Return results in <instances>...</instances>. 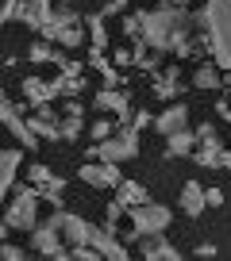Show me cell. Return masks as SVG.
Listing matches in <instances>:
<instances>
[{
	"instance_id": "obj_1",
	"label": "cell",
	"mask_w": 231,
	"mask_h": 261,
	"mask_svg": "<svg viewBox=\"0 0 231 261\" xmlns=\"http://www.w3.org/2000/svg\"><path fill=\"white\" fill-rule=\"evenodd\" d=\"M189 12L185 8H173V4H158L150 12H139V23H143V42L147 50L154 54H177V58H189Z\"/></svg>"
},
{
	"instance_id": "obj_2",
	"label": "cell",
	"mask_w": 231,
	"mask_h": 261,
	"mask_svg": "<svg viewBox=\"0 0 231 261\" xmlns=\"http://www.w3.org/2000/svg\"><path fill=\"white\" fill-rule=\"evenodd\" d=\"M197 27L208 42L216 69H227L231 81V0H204V8L197 12Z\"/></svg>"
},
{
	"instance_id": "obj_3",
	"label": "cell",
	"mask_w": 231,
	"mask_h": 261,
	"mask_svg": "<svg viewBox=\"0 0 231 261\" xmlns=\"http://www.w3.org/2000/svg\"><path fill=\"white\" fill-rule=\"evenodd\" d=\"M127 219H131V230H127L120 242H139V238H147V234H166V227L173 223V212L166 204H154V200H147V204H139V207H127Z\"/></svg>"
},
{
	"instance_id": "obj_4",
	"label": "cell",
	"mask_w": 231,
	"mask_h": 261,
	"mask_svg": "<svg viewBox=\"0 0 231 261\" xmlns=\"http://www.w3.org/2000/svg\"><path fill=\"white\" fill-rule=\"evenodd\" d=\"M131 158H139V130L115 127L112 139L93 142L89 154H85V162H112V165H120V162H131Z\"/></svg>"
},
{
	"instance_id": "obj_5",
	"label": "cell",
	"mask_w": 231,
	"mask_h": 261,
	"mask_svg": "<svg viewBox=\"0 0 231 261\" xmlns=\"http://www.w3.org/2000/svg\"><path fill=\"white\" fill-rule=\"evenodd\" d=\"M12 204H8V212H4V223H8V230H27L31 234L35 230V223H39V192H35L31 185H24V188H12Z\"/></svg>"
},
{
	"instance_id": "obj_6",
	"label": "cell",
	"mask_w": 231,
	"mask_h": 261,
	"mask_svg": "<svg viewBox=\"0 0 231 261\" xmlns=\"http://www.w3.org/2000/svg\"><path fill=\"white\" fill-rule=\"evenodd\" d=\"M131 89H100L93 92V112H115L120 115V127H127L135 115V104H131Z\"/></svg>"
},
{
	"instance_id": "obj_7",
	"label": "cell",
	"mask_w": 231,
	"mask_h": 261,
	"mask_svg": "<svg viewBox=\"0 0 231 261\" xmlns=\"http://www.w3.org/2000/svg\"><path fill=\"white\" fill-rule=\"evenodd\" d=\"M62 212V207H58ZM50 215V219H42V223H35V230H31V246H35V253H42V257H54L58 250H62V215Z\"/></svg>"
},
{
	"instance_id": "obj_8",
	"label": "cell",
	"mask_w": 231,
	"mask_h": 261,
	"mask_svg": "<svg viewBox=\"0 0 231 261\" xmlns=\"http://www.w3.org/2000/svg\"><path fill=\"white\" fill-rule=\"evenodd\" d=\"M0 123H4V130H12V135H16V142H19L24 150H35V146H39V139L27 130L24 112H19V108L12 104L8 96H4V89H0Z\"/></svg>"
},
{
	"instance_id": "obj_9",
	"label": "cell",
	"mask_w": 231,
	"mask_h": 261,
	"mask_svg": "<svg viewBox=\"0 0 231 261\" xmlns=\"http://www.w3.org/2000/svg\"><path fill=\"white\" fill-rule=\"evenodd\" d=\"M27 130H31L39 142H62V130H58V112L50 104L35 108V115H27Z\"/></svg>"
},
{
	"instance_id": "obj_10",
	"label": "cell",
	"mask_w": 231,
	"mask_h": 261,
	"mask_svg": "<svg viewBox=\"0 0 231 261\" xmlns=\"http://www.w3.org/2000/svg\"><path fill=\"white\" fill-rule=\"evenodd\" d=\"M77 177L85 180L89 188H115L120 185V165H112V162H85L81 169H77Z\"/></svg>"
},
{
	"instance_id": "obj_11",
	"label": "cell",
	"mask_w": 231,
	"mask_h": 261,
	"mask_svg": "<svg viewBox=\"0 0 231 261\" xmlns=\"http://www.w3.org/2000/svg\"><path fill=\"white\" fill-rule=\"evenodd\" d=\"M150 92H154V100H177L185 92L181 69H177V65H162V69L150 77Z\"/></svg>"
},
{
	"instance_id": "obj_12",
	"label": "cell",
	"mask_w": 231,
	"mask_h": 261,
	"mask_svg": "<svg viewBox=\"0 0 231 261\" xmlns=\"http://www.w3.org/2000/svg\"><path fill=\"white\" fill-rule=\"evenodd\" d=\"M139 253H143V261H185L177 246L166 242V234H147V238H139Z\"/></svg>"
},
{
	"instance_id": "obj_13",
	"label": "cell",
	"mask_w": 231,
	"mask_h": 261,
	"mask_svg": "<svg viewBox=\"0 0 231 261\" xmlns=\"http://www.w3.org/2000/svg\"><path fill=\"white\" fill-rule=\"evenodd\" d=\"M185 127H189V108L185 104H170V108H162V112L154 115V130L162 139H170L173 130H185Z\"/></svg>"
},
{
	"instance_id": "obj_14",
	"label": "cell",
	"mask_w": 231,
	"mask_h": 261,
	"mask_svg": "<svg viewBox=\"0 0 231 261\" xmlns=\"http://www.w3.org/2000/svg\"><path fill=\"white\" fill-rule=\"evenodd\" d=\"M89 246L100 253L104 261H131V253H127V246L120 242L115 234H104L100 227H93V238H89Z\"/></svg>"
},
{
	"instance_id": "obj_15",
	"label": "cell",
	"mask_w": 231,
	"mask_h": 261,
	"mask_svg": "<svg viewBox=\"0 0 231 261\" xmlns=\"http://www.w3.org/2000/svg\"><path fill=\"white\" fill-rule=\"evenodd\" d=\"M58 215H62V238H66L70 246H89V238H93L89 219H81V215H74V212H58Z\"/></svg>"
},
{
	"instance_id": "obj_16",
	"label": "cell",
	"mask_w": 231,
	"mask_h": 261,
	"mask_svg": "<svg viewBox=\"0 0 231 261\" xmlns=\"http://www.w3.org/2000/svg\"><path fill=\"white\" fill-rule=\"evenodd\" d=\"M189 158L200 169H231V150H223V146H193Z\"/></svg>"
},
{
	"instance_id": "obj_17",
	"label": "cell",
	"mask_w": 231,
	"mask_h": 261,
	"mask_svg": "<svg viewBox=\"0 0 231 261\" xmlns=\"http://www.w3.org/2000/svg\"><path fill=\"white\" fill-rule=\"evenodd\" d=\"M50 100H58L54 96V89H50V81H42V77H24V104L27 108H42V104H50Z\"/></svg>"
},
{
	"instance_id": "obj_18",
	"label": "cell",
	"mask_w": 231,
	"mask_h": 261,
	"mask_svg": "<svg viewBox=\"0 0 231 261\" xmlns=\"http://www.w3.org/2000/svg\"><path fill=\"white\" fill-rule=\"evenodd\" d=\"M204 185H197V180H185L181 185V212L189 215V219H197V215H204Z\"/></svg>"
},
{
	"instance_id": "obj_19",
	"label": "cell",
	"mask_w": 231,
	"mask_h": 261,
	"mask_svg": "<svg viewBox=\"0 0 231 261\" xmlns=\"http://www.w3.org/2000/svg\"><path fill=\"white\" fill-rule=\"evenodd\" d=\"M193 89H200V92H220V89H223V73L216 69L212 62H200L197 69H193Z\"/></svg>"
},
{
	"instance_id": "obj_20",
	"label": "cell",
	"mask_w": 231,
	"mask_h": 261,
	"mask_svg": "<svg viewBox=\"0 0 231 261\" xmlns=\"http://www.w3.org/2000/svg\"><path fill=\"white\" fill-rule=\"evenodd\" d=\"M115 188H120V192H115V200H120L124 207H139V204H147V200H150V192L139 185V180H120Z\"/></svg>"
},
{
	"instance_id": "obj_21",
	"label": "cell",
	"mask_w": 231,
	"mask_h": 261,
	"mask_svg": "<svg viewBox=\"0 0 231 261\" xmlns=\"http://www.w3.org/2000/svg\"><path fill=\"white\" fill-rule=\"evenodd\" d=\"M193 146H197V139H193V130H173L170 139H166V158H189Z\"/></svg>"
},
{
	"instance_id": "obj_22",
	"label": "cell",
	"mask_w": 231,
	"mask_h": 261,
	"mask_svg": "<svg viewBox=\"0 0 231 261\" xmlns=\"http://www.w3.org/2000/svg\"><path fill=\"white\" fill-rule=\"evenodd\" d=\"M50 89H54V96L74 100V96H81V92H85V77H62V73H58L54 81H50Z\"/></svg>"
},
{
	"instance_id": "obj_23",
	"label": "cell",
	"mask_w": 231,
	"mask_h": 261,
	"mask_svg": "<svg viewBox=\"0 0 231 261\" xmlns=\"http://www.w3.org/2000/svg\"><path fill=\"white\" fill-rule=\"evenodd\" d=\"M81 23L89 27V39H93V50H104L108 46V31H104V16L100 12H89V16H81Z\"/></svg>"
},
{
	"instance_id": "obj_24",
	"label": "cell",
	"mask_w": 231,
	"mask_h": 261,
	"mask_svg": "<svg viewBox=\"0 0 231 261\" xmlns=\"http://www.w3.org/2000/svg\"><path fill=\"white\" fill-rule=\"evenodd\" d=\"M35 192H39V200H47V204L62 207V196H66V177H50L47 185H39Z\"/></svg>"
},
{
	"instance_id": "obj_25",
	"label": "cell",
	"mask_w": 231,
	"mask_h": 261,
	"mask_svg": "<svg viewBox=\"0 0 231 261\" xmlns=\"http://www.w3.org/2000/svg\"><path fill=\"white\" fill-rule=\"evenodd\" d=\"M124 212H127V207L120 204V200H112V204L104 207V227H100V230H104V234H115V238H120V227H124Z\"/></svg>"
},
{
	"instance_id": "obj_26",
	"label": "cell",
	"mask_w": 231,
	"mask_h": 261,
	"mask_svg": "<svg viewBox=\"0 0 231 261\" xmlns=\"http://www.w3.org/2000/svg\"><path fill=\"white\" fill-rule=\"evenodd\" d=\"M58 130H62V142H77V139L85 135V119L66 115V119H58Z\"/></svg>"
},
{
	"instance_id": "obj_27",
	"label": "cell",
	"mask_w": 231,
	"mask_h": 261,
	"mask_svg": "<svg viewBox=\"0 0 231 261\" xmlns=\"http://www.w3.org/2000/svg\"><path fill=\"white\" fill-rule=\"evenodd\" d=\"M54 42H58V46H62V50H77V46H81V42H85V31H81V23H77V27H62Z\"/></svg>"
},
{
	"instance_id": "obj_28",
	"label": "cell",
	"mask_w": 231,
	"mask_h": 261,
	"mask_svg": "<svg viewBox=\"0 0 231 261\" xmlns=\"http://www.w3.org/2000/svg\"><path fill=\"white\" fill-rule=\"evenodd\" d=\"M54 65L62 69V77H85V65L74 62L70 54H62V50H54Z\"/></svg>"
},
{
	"instance_id": "obj_29",
	"label": "cell",
	"mask_w": 231,
	"mask_h": 261,
	"mask_svg": "<svg viewBox=\"0 0 231 261\" xmlns=\"http://www.w3.org/2000/svg\"><path fill=\"white\" fill-rule=\"evenodd\" d=\"M27 62L31 65H47V62H54V46L50 42H31V50H27Z\"/></svg>"
},
{
	"instance_id": "obj_30",
	"label": "cell",
	"mask_w": 231,
	"mask_h": 261,
	"mask_svg": "<svg viewBox=\"0 0 231 261\" xmlns=\"http://www.w3.org/2000/svg\"><path fill=\"white\" fill-rule=\"evenodd\" d=\"M24 0H0V23H16V19H24Z\"/></svg>"
},
{
	"instance_id": "obj_31",
	"label": "cell",
	"mask_w": 231,
	"mask_h": 261,
	"mask_svg": "<svg viewBox=\"0 0 231 261\" xmlns=\"http://www.w3.org/2000/svg\"><path fill=\"white\" fill-rule=\"evenodd\" d=\"M193 139H197L200 146H220V130H216V123H200V127L193 130Z\"/></svg>"
},
{
	"instance_id": "obj_32",
	"label": "cell",
	"mask_w": 231,
	"mask_h": 261,
	"mask_svg": "<svg viewBox=\"0 0 231 261\" xmlns=\"http://www.w3.org/2000/svg\"><path fill=\"white\" fill-rule=\"evenodd\" d=\"M50 177H54V173H50V169H47V165H42V162H31V169H27V185H31V188L47 185Z\"/></svg>"
},
{
	"instance_id": "obj_33",
	"label": "cell",
	"mask_w": 231,
	"mask_h": 261,
	"mask_svg": "<svg viewBox=\"0 0 231 261\" xmlns=\"http://www.w3.org/2000/svg\"><path fill=\"white\" fill-rule=\"evenodd\" d=\"M89 135H93V142H104V139H112V135H115V123H108V119H93Z\"/></svg>"
},
{
	"instance_id": "obj_34",
	"label": "cell",
	"mask_w": 231,
	"mask_h": 261,
	"mask_svg": "<svg viewBox=\"0 0 231 261\" xmlns=\"http://www.w3.org/2000/svg\"><path fill=\"white\" fill-rule=\"evenodd\" d=\"M124 39H143V23H139V12L135 16H124Z\"/></svg>"
},
{
	"instance_id": "obj_35",
	"label": "cell",
	"mask_w": 231,
	"mask_h": 261,
	"mask_svg": "<svg viewBox=\"0 0 231 261\" xmlns=\"http://www.w3.org/2000/svg\"><path fill=\"white\" fill-rule=\"evenodd\" d=\"M70 253H74V261H104L93 246H70Z\"/></svg>"
},
{
	"instance_id": "obj_36",
	"label": "cell",
	"mask_w": 231,
	"mask_h": 261,
	"mask_svg": "<svg viewBox=\"0 0 231 261\" xmlns=\"http://www.w3.org/2000/svg\"><path fill=\"white\" fill-rule=\"evenodd\" d=\"M112 65H115V69H127V65H135V54H131L127 46H120V50L112 54Z\"/></svg>"
},
{
	"instance_id": "obj_37",
	"label": "cell",
	"mask_w": 231,
	"mask_h": 261,
	"mask_svg": "<svg viewBox=\"0 0 231 261\" xmlns=\"http://www.w3.org/2000/svg\"><path fill=\"white\" fill-rule=\"evenodd\" d=\"M150 123H154V115H150V112H143V108H139V112L131 115V123H127V127H131V130H147Z\"/></svg>"
},
{
	"instance_id": "obj_38",
	"label": "cell",
	"mask_w": 231,
	"mask_h": 261,
	"mask_svg": "<svg viewBox=\"0 0 231 261\" xmlns=\"http://www.w3.org/2000/svg\"><path fill=\"white\" fill-rule=\"evenodd\" d=\"M193 253H197L200 261H216V257H220V246H212V242H200Z\"/></svg>"
},
{
	"instance_id": "obj_39",
	"label": "cell",
	"mask_w": 231,
	"mask_h": 261,
	"mask_svg": "<svg viewBox=\"0 0 231 261\" xmlns=\"http://www.w3.org/2000/svg\"><path fill=\"white\" fill-rule=\"evenodd\" d=\"M204 204L208 207H223V188H204Z\"/></svg>"
},
{
	"instance_id": "obj_40",
	"label": "cell",
	"mask_w": 231,
	"mask_h": 261,
	"mask_svg": "<svg viewBox=\"0 0 231 261\" xmlns=\"http://www.w3.org/2000/svg\"><path fill=\"white\" fill-rule=\"evenodd\" d=\"M66 115H77V119H85V104H81V100H66Z\"/></svg>"
},
{
	"instance_id": "obj_41",
	"label": "cell",
	"mask_w": 231,
	"mask_h": 261,
	"mask_svg": "<svg viewBox=\"0 0 231 261\" xmlns=\"http://www.w3.org/2000/svg\"><path fill=\"white\" fill-rule=\"evenodd\" d=\"M100 16H124V8H120V4H115V0H108L104 8H100Z\"/></svg>"
},
{
	"instance_id": "obj_42",
	"label": "cell",
	"mask_w": 231,
	"mask_h": 261,
	"mask_svg": "<svg viewBox=\"0 0 231 261\" xmlns=\"http://www.w3.org/2000/svg\"><path fill=\"white\" fill-rule=\"evenodd\" d=\"M47 261H74V253H70V250H58L54 257H47Z\"/></svg>"
},
{
	"instance_id": "obj_43",
	"label": "cell",
	"mask_w": 231,
	"mask_h": 261,
	"mask_svg": "<svg viewBox=\"0 0 231 261\" xmlns=\"http://www.w3.org/2000/svg\"><path fill=\"white\" fill-rule=\"evenodd\" d=\"M170 4H173V8H189L193 0H170Z\"/></svg>"
},
{
	"instance_id": "obj_44",
	"label": "cell",
	"mask_w": 231,
	"mask_h": 261,
	"mask_svg": "<svg viewBox=\"0 0 231 261\" xmlns=\"http://www.w3.org/2000/svg\"><path fill=\"white\" fill-rule=\"evenodd\" d=\"M115 4H120V8H124V4H131V0H115Z\"/></svg>"
},
{
	"instance_id": "obj_45",
	"label": "cell",
	"mask_w": 231,
	"mask_h": 261,
	"mask_svg": "<svg viewBox=\"0 0 231 261\" xmlns=\"http://www.w3.org/2000/svg\"><path fill=\"white\" fill-rule=\"evenodd\" d=\"M50 4H70V0H50Z\"/></svg>"
},
{
	"instance_id": "obj_46",
	"label": "cell",
	"mask_w": 231,
	"mask_h": 261,
	"mask_svg": "<svg viewBox=\"0 0 231 261\" xmlns=\"http://www.w3.org/2000/svg\"><path fill=\"white\" fill-rule=\"evenodd\" d=\"M158 4H170V0H158Z\"/></svg>"
}]
</instances>
